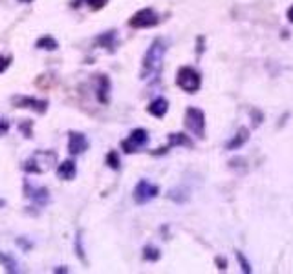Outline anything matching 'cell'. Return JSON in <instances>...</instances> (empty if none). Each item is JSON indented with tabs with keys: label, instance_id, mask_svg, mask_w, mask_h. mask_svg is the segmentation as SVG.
<instances>
[{
	"label": "cell",
	"instance_id": "d6986e66",
	"mask_svg": "<svg viewBox=\"0 0 293 274\" xmlns=\"http://www.w3.org/2000/svg\"><path fill=\"white\" fill-rule=\"evenodd\" d=\"M159 256H161V254H159V249H156V247L146 245L145 249H143V258L149 260V262H158Z\"/></svg>",
	"mask_w": 293,
	"mask_h": 274
},
{
	"label": "cell",
	"instance_id": "7402d4cb",
	"mask_svg": "<svg viewBox=\"0 0 293 274\" xmlns=\"http://www.w3.org/2000/svg\"><path fill=\"white\" fill-rule=\"evenodd\" d=\"M83 234L77 232V238H76V252H77V258H79L81 262H86V258H84V250H83V245H81V240H83Z\"/></svg>",
	"mask_w": 293,
	"mask_h": 274
},
{
	"label": "cell",
	"instance_id": "9a60e30c",
	"mask_svg": "<svg viewBox=\"0 0 293 274\" xmlns=\"http://www.w3.org/2000/svg\"><path fill=\"white\" fill-rule=\"evenodd\" d=\"M96 44L101 46V48H105L106 51H114L116 50V31H106V33L99 35L96 38Z\"/></svg>",
	"mask_w": 293,
	"mask_h": 274
},
{
	"label": "cell",
	"instance_id": "f546056e",
	"mask_svg": "<svg viewBox=\"0 0 293 274\" xmlns=\"http://www.w3.org/2000/svg\"><path fill=\"white\" fill-rule=\"evenodd\" d=\"M53 272H70V269H53Z\"/></svg>",
	"mask_w": 293,
	"mask_h": 274
},
{
	"label": "cell",
	"instance_id": "3957f363",
	"mask_svg": "<svg viewBox=\"0 0 293 274\" xmlns=\"http://www.w3.org/2000/svg\"><path fill=\"white\" fill-rule=\"evenodd\" d=\"M176 83L187 93H196L202 86V77L194 68L191 66H181L176 75Z\"/></svg>",
	"mask_w": 293,
	"mask_h": 274
},
{
	"label": "cell",
	"instance_id": "484cf974",
	"mask_svg": "<svg viewBox=\"0 0 293 274\" xmlns=\"http://www.w3.org/2000/svg\"><path fill=\"white\" fill-rule=\"evenodd\" d=\"M8 130H9V121H6V119L0 117V135H6Z\"/></svg>",
	"mask_w": 293,
	"mask_h": 274
},
{
	"label": "cell",
	"instance_id": "4dcf8cb0",
	"mask_svg": "<svg viewBox=\"0 0 293 274\" xmlns=\"http://www.w3.org/2000/svg\"><path fill=\"white\" fill-rule=\"evenodd\" d=\"M21 2H33V0H21Z\"/></svg>",
	"mask_w": 293,
	"mask_h": 274
},
{
	"label": "cell",
	"instance_id": "83f0119b",
	"mask_svg": "<svg viewBox=\"0 0 293 274\" xmlns=\"http://www.w3.org/2000/svg\"><path fill=\"white\" fill-rule=\"evenodd\" d=\"M19 247H22V249H31V245H29L28 241H22V240H17Z\"/></svg>",
	"mask_w": 293,
	"mask_h": 274
},
{
	"label": "cell",
	"instance_id": "5b68a950",
	"mask_svg": "<svg viewBox=\"0 0 293 274\" xmlns=\"http://www.w3.org/2000/svg\"><path fill=\"white\" fill-rule=\"evenodd\" d=\"M185 126H187L191 132L194 133L196 137H205V115L200 108H187L185 112Z\"/></svg>",
	"mask_w": 293,
	"mask_h": 274
},
{
	"label": "cell",
	"instance_id": "9c48e42d",
	"mask_svg": "<svg viewBox=\"0 0 293 274\" xmlns=\"http://www.w3.org/2000/svg\"><path fill=\"white\" fill-rule=\"evenodd\" d=\"M24 194L28 195L29 200L33 201L37 207H44V205L50 201L48 188H44V187H31V183H29V181H24Z\"/></svg>",
	"mask_w": 293,
	"mask_h": 274
},
{
	"label": "cell",
	"instance_id": "277c9868",
	"mask_svg": "<svg viewBox=\"0 0 293 274\" xmlns=\"http://www.w3.org/2000/svg\"><path fill=\"white\" fill-rule=\"evenodd\" d=\"M149 145V132L145 128H136L130 132V135L121 143V148L125 154H134Z\"/></svg>",
	"mask_w": 293,
	"mask_h": 274
},
{
	"label": "cell",
	"instance_id": "e0dca14e",
	"mask_svg": "<svg viewBox=\"0 0 293 274\" xmlns=\"http://www.w3.org/2000/svg\"><path fill=\"white\" fill-rule=\"evenodd\" d=\"M0 263L4 265V269L8 270V272H21L17 260H15L11 254H6L4 250H0Z\"/></svg>",
	"mask_w": 293,
	"mask_h": 274
},
{
	"label": "cell",
	"instance_id": "2e32d148",
	"mask_svg": "<svg viewBox=\"0 0 293 274\" xmlns=\"http://www.w3.org/2000/svg\"><path fill=\"white\" fill-rule=\"evenodd\" d=\"M247 139H249V130H247V128H240L239 133H236V135H234L233 139H231V141L226 145V148L227 150H236V148H240V146H242L244 143L247 141Z\"/></svg>",
	"mask_w": 293,
	"mask_h": 274
},
{
	"label": "cell",
	"instance_id": "ba28073f",
	"mask_svg": "<svg viewBox=\"0 0 293 274\" xmlns=\"http://www.w3.org/2000/svg\"><path fill=\"white\" fill-rule=\"evenodd\" d=\"M13 106H15V108L33 110V112H37V113H44V112L48 110V101L37 99V97L17 95V97H13Z\"/></svg>",
	"mask_w": 293,
	"mask_h": 274
},
{
	"label": "cell",
	"instance_id": "4316f807",
	"mask_svg": "<svg viewBox=\"0 0 293 274\" xmlns=\"http://www.w3.org/2000/svg\"><path fill=\"white\" fill-rule=\"evenodd\" d=\"M216 265H218V269H220V270H226V267H227L226 258H216Z\"/></svg>",
	"mask_w": 293,
	"mask_h": 274
},
{
	"label": "cell",
	"instance_id": "4fadbf2b",
	"mask_svg": "<svg viewBox=\"0 0 293 274\" xmlns=\"http://www.w3.org/2000/svg\"><path fill=\"white\" fill-rule=\"evenodd\" d=\"M97 99L103 104L108 103V93H110V81L106 75H97Z\"/></svg>",
	"mask_w": 293,
	"mask_h": 274
},
{
	"label": "cell",
	"instance_id": "f1b7e54d",
	"mask_svg": "<svg viewBox=\"0 0 293 274\" xmlns=\"http://www.w3.org/2000/svg\"><path fill=\"white\" fill-rule=\"evenodd\" d=\"M286 17H288V21H289V22H293V6L288 9V13H286Z\"/></svg>",
	"mask_w": 293,
	"mask_h": 274
},
{
	"label": "cell",
	"instance_id": "cb8c5ba5",
	"mask_svg": "<svg viewBox=\"0 0 293 274\" xmlns=\"http://www.w3.org/2000/svg\"><path fill=\"white\" fill-rule=\"evenodd\" d=\"M21 132L24 133L26 137H31V121H26V123H21Z\"/></svg>",
	"mask_w": 293,
	"mask_h": 274
},
{
	"label": "cell",
	"instance_id": "7c38bea8",
	"mask_svg": "<svg viewBox=\"0 0 293 274\" xmlns=\"http://www.w3.org/2000/svg\"><path fill=\"white\" fill-rule=\"evenodd\" d=\"M167 110H169V101L165 97H158V99H154L149 104V113L154 117H159V119L167 113Z\"/></svg>",
	"mask_w": 293,
	"mask_h": 274
},
{
	"label": "cell",
	"instance_id": "44dd1931",
	"mask_svg": "<svg viewBox=\"0 0 293 274\" xmlns=\"http://www.w3.org/2000/svg\"><path fill=\"white\" fill-rule=\"evenodd\" d=\"M236 252V258H239V263H240V267H242V272H251V265H249V262H247L246 258H244V254L240 252V250H234Z\"/></svg>",
	"mask_w": 293,
	"mask_h": 274
},
{
	"label": "cell",
	"instance_id": "ffe728a7",
	"mask_svg": "<svg viewBox=\"0 0 293 274\" xmlns=\"http://www.w3.org/2000/svg\"><path fill=\"white\" fill-rule=\"evenodd\" d=\"M106 165H108L110 168H114V170H117L119 165H121V163H119V155H117L116 152H110V154L106 155Z\"/></svg>",
	"mask_w": 293,
	"mask_h": 274
},
{
	"label": "cell",
	"instance_id": "8992f818",
	"mask_svg": "<svg viewBox=\"0 0 293 274\" xmlns=\"http://www.w3.org/2000/svg\"><path fill=\"white\" fill-rule=\"evenodd\" d=\"M158 194H159L158 185L151 183L149 179H141L134 188V201L138 205H145V203H149V201L154 200Z\"/></svg>",
	"mask_w": 293,
	"mask_h": 274
},
{
	"label": "cell",
	"instance_id": "ac0fdd59",
	"mask_svg": "<svg viewBox=\"0 0 293 274\" xmlns=\"http://www.w3.org/2000/svg\"><path fill=\"white\" fill-rule=\"evenodd\" d=\"M35 46H37V48H41V50L53 51V50H57V48H59V42L55 41L53 37H42V38H39V41L35 42Z\"/></svg>",
	"mask_w": 293,
	"mask_h": 274
},
{
	"label": "cell",
	"instance_id": "6da1fadb",
	"mask_svg": "<svg viewBox=\"0 0 293 274\" xmlns=\"http://www.w3.org/2000/svg\"><path fill=\"white\" fill-rule=\"evenodd\" d=\"M167 53V41L165 38H156L152 41L151 48L146 50L143 58L141 79H158L163 66V57Z\"/></svg>",
	"mask_w": 293,
	"mask_h": 274
},
{
	"label": "cell",
	"instance_id": "30bf717a",
	"mask_svg": "<svg viewBox=\"0 0 293 274\" xmlns=\"http://www.w3.org/2000/svg\"><path fill=\"white\" fill-rule=\"evenodd\" d=\"M86 148H88L86 135L79 132H70V137H68V150H70V154L79 155L83 152H86Z\"/></svg>",
	"mask_w": 293,
	"mask_h": 274
},
{
	"label": "cell",
	"instance_id": "d4e9b609",
	"mask_svg": "<svg viewBox=\"0 0 293 274\" xmlns=\"http://www.w3.org/2000/svg\"><path fill=\"white\" fill-rule=\"evenodd\" d=\"M11 64V57H0V73L6 71Z\"/></svg>",
	"mask_w": 293,
	"mask_h": 274
},
{
	"label": "cell",
	"instance_id": "5bb4252c",
	"mask_svg": "<svg viewBox=\"0 0 293 274\" xmlns=\"http://www.w3.org/2000/svg\"><path fill=\"white\" fill-rule=\"evenodd\" d=\"M77 174V168H76V163L74 161H64L59 165L57 168V175L59 179H64V181H68V179H74Z\"/></svg>",
	"mask_w": 293,
	"mask_h": 274
},
{
	"label": "cell",
	"instance_id": "603a6c76",
	"mask_svg": "<svg viewBox=\"0 0 293 274\" xmlns=\"http://www.w3.org/2000/svg\"><path fill=\"white\" fill-rule=\"evenodd\" d=\"M84 2L90 6V9H101V8H105V4L108 0H84Z\"/></svg>",
	"mask_w": 293,
	"mask_h": 274
},
{
	"label": "cell",
	"instance_id": "7a4b0ae2",
	"mask_svg": "<svg viewBox=\"0 0 293 274\" xmlns=\"http://www.w3.org/2000/svg\"><path fill=\"white\" fill-rule=\"evenodd\" d=\"M55 161H57V154L53 150H39L31 158L26 159L22 168L28 174H44V172L51 170Z\"/></svg>",
	"mask_w": 293,
	"mask_h": 274
},
{
	"label": "cell",
	"instance_id": "52a82bcc",
	"mask_svg": "<svg viewBox=\"0 0 293 274\" xmlns=\"http://www.w3.org/2000/svg\"><path fill=\"white\" fill-rule=\"evenodd\" d=\"M159 22L158 13L154 11L152 8H145L141 11H138L134 17L129 21V26L134 29H141V28H152Z\"/></svg>",
	"mask_w": 293,
	"mask_h": 274
},
{
	"label": "cell",
	"instance_id": "8fae6325",
	"mask_svg": "<svg viewBox=\"0 0 293 274\" xmlns=\"http://www.w3.org/2000/svg\"><path fill=\"white\" fill-rule=\"evenodd\" d=\"M172 146H187V148H193L194 143L191 141L185 133H171V135H169V145L163 146V148H159V152H154V154H165Z\"/></svg>",
	"mask_w": 293,
	"mask_h": 274
}]
</instances>
